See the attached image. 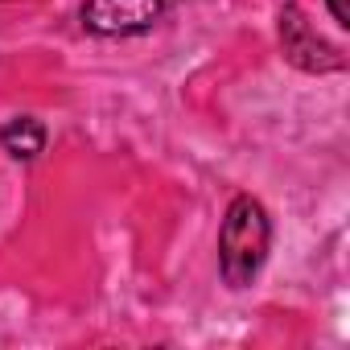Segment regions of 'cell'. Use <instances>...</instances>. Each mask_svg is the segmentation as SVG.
<instances>
[{"mask_svg": "<svg viewBox=\"0 0 350 350\" xmlns=\"http://www.w3.org/2000/svg\"><path fill=\"white\" fill-rule=\"evenodd\" d=\"M268 239H272V223L264 215V206L247 194H239L227 206L223 231H219V264L231 288H247L256 280V272L268 260Z\"/></svg>", "mask_w": 350, "mask_h": 350, "instance_id": "1", "label": "cell"}, {"mask_svg": "<svg viewBox=\"0 0 350 350\" xmlns=\"http://www.w3.org/2000/svg\"><path fill=\"white\" fill-rule=\"evenodd\" d=\"M280 46H284L288 62L301 66V70L325 75V70H338V66H342V54L305 21V13H301L297 5H284V9H280Z\"/></svg>", "mask_w": 350, "mask_h": 350, "instance_id": "2", "label": "cell"}, {"mask_svg": "<svg viewBox=\"0 0 350 350\" xmlns=\"http://www.w3.org/2000/svg\"><path fill=\"white\" fill-rule=\"evenodd\" d=\"M165 9H169V0H87L83 25L103 38H124V33L148 29Z\"/></svg>", "mask_w": 350, "mask_h": 350, "instance_id": "3", "label": "cell"}, {"mask_svg": "<svg viewBox=\"0 0 350 350\" xmlns=\"http://www.w3.org/2000/svg\"><path fill=\"white\" fill-rule=\"evenodd\" d=\"M0 144H5L17 161H33V157L46 148V128H42L38 120L21 116V120L5 124V132H0Z\"/></svg>", "mask_w": 350, "mask_h": 350, "instance_id": "4", "label": "cell"}, {"mask_svg": "<svg viewBox=\"0 0 350 350\" xmlns=\"http://www.w3.org/2000/svg\"><path fill=\"white\" fill-rule=\"evenodd\" d=\"M329 13H334V21L346 29L350 25V9H346V0H329Z\"/></svg>", "mask_w": 350, "mask_h": 350, "instance_id": "5", "label": "cell"}]
</instances>
